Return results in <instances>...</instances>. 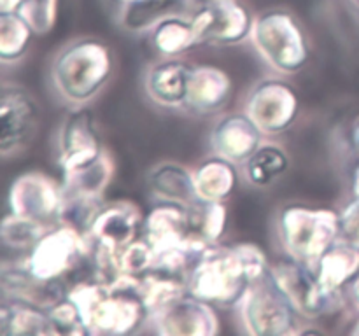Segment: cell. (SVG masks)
<instances>
[{
  "label": "cell",
  "instance_id": "cell-1",
  "mask_svg": "<svg viewBox=\"0 0 359 336\" xmlns=\"http://www.w3.org/2000/svg\"><path fill=\"white\" fill-rule=\"evenodd\" d=\"M67 298L79 310L88 335H132L149 322L139 290V276L83 280L70 287Z\"/></svg>",
  "mask_w": 359,
  "mask_h": 336
},
{
  "label": "cell",
  "instance_id": "cell-2",
  "mask_svg": "<svg viewBox=\"0 0 359 336\" xmlns=\"http://www.w3.org/2000/svg\"><path fill=\"white\" fill-rule=\"evenodd\" d=\"M270 270L265 252L255 244L207 247L188 279L189 293L203 301L219 307L241 303L252 282Z\"/></svg>",
  "mask_w": 359,
  "mask_h": 336
},
{
  "label": "cell",
  "instance_id": "cell-3",
  "mask_svg": "<svg viewBox=\"0 0 359 336\" xmlns=\"http://www.w3.org/2000/svg\"><path fill=\"white\" fill-rule=\"evenodd\" d=\"M112 76V55L98 38H76L55 55L49 77L56 94L70 105H86Z\"/></svg>",
  "mask_w": 359,
  "mask_h": 336
},
{
  "label": "cell",
  "instance_id": "cell-4",
  "mask_svg": "<svg viewBox=\"0 0 359 336\" xmlns=\"http://www.w3.org/2000/svg\"><path fill=\"white\" fill-rule=\"evenodd\" d=\"M277 231L287 255L316 266L340 240L339 214L330 209L290 205L280 210Z\"/></svg>",
  "mask_w": 359,
  "mask_h": 336
},
{
  "label": "cell",
  "instance_id": "cell-5",
  "mask_svg": "<svg viewBox=\"0 0 359 336\" xmlns=\"http://www.w3.org/2000/svg\"><path fill=\"white\" fill-rule=\"evenodd\" d=\"M251 42L263 59L280 74H297L309 62V38L300 21L283 9L255 16Z\"/></svg>",
  "mask_w": 359,
  "mask_h": 336
},
{
  "label": "cell",
  "instance_id": "cell-6",
  "mask_svg": "<svg viewBox=\"0 0 359 336\" xmlns=\"http://www.w3.org/2000/svg\"><path fill=\"white\" fill-rule=\"evenodd\" d=\"M245 332L255 336L298 335V312L272 273L251 284L238 303Z\"/></svg>",
  "mask_w": 359,
  "mask_h": 336
},
{
  "label": "cell",
  "instance_id": "cell-7",
  "mask_svg": "<svg viewBox=\"0 0 359 336\" xmlns=\"http://www.w3.org/2000/svg\"><path fill=\"white\" fill-rule=\"evenodd\" d=\"M90 254V240L83 231L60 223L49 227L41 240L25 254V262L35 276L62 280Z\"/></svg>",
  "mask_w": 359,
  "mask_h": 336
},
{
  "label": "cell",
  "instance_id": "cell-8",
  "mask_svg": "<svg viewBox=\"0 0 359 336\" xmlns=\"http://www.w3.org/2000/svg\"><path fill=\"white\" fill-rule=\"evenodd\" d=\"M270 273L302 317L319 318L335 312L339 307L340 293L325 289L319 282L316 266L286 254V258L270 265Z\"/></svg>",
  "mask_w": 359,
  "mask_h": 336
},
{
  "label": "cell",
  "instance_id": "cell-9",
  "mask_svg": "<svg viewBox=\"0 0 359 336\" xmlns=\"http://www.w3.org/2000/svg\"><path fill=\"white\" fill-rule=\"evenodd\" d=\"M300 100L290 83L263 79L252 86L245 102V114L263 135L276 136L287 132L298 118Z\"/></svg>",
  "mask_w": 359,
  "mask_h": 336
},
{
  "label": "cell",
  "instance_id": "cell-10",
  "mask_svg": "<svg viewBox=\"0 0 359 336\" xmlns=\"http://www.w3.org/2000/svg\"><path fill=\"white\" fill-rule=\"evenodd\" d=\"M9 209L18 216L30 217L44 226L62 223L65 192L51 177L41 172L20 175L9 188Z\"/></svg>",
  "mask_w": 359,
  "mask_h": 336
},
{
  "label": "cell",
  "instance_id": "cell-11",
  "mask_svg": "<svg viewBox=\"0 0 359 336\" xmlns=\"http://www.w3.org/2000/svg\"><path fill=\"white\" fill-rule=\"evenodd\" d=\"M252 14L241 0H219L195 7L191 23L200 44L233 46L251 37Z\"/></svg>",
  "mask_w": 359,
  "mask_h": 336
},
{
  "label": "cell",
  "instance_id": "cell-12",
  "mask_svg": "<svg viewBox=\"0 0 359 336\" xmlns=\"http://www.w3.org/2000/svg\"><path fill=\"white\" fill-rule=\"evenodd\" d=\"M0 154L11 158L23 150L35 136L41 121V108L37 100L25 88L6 84L0 97Z\"/></svg>",
  "mask_w": 359,
  "mask_h": 336
},
{
  "label": "cell",
  "instance_id": "cell-13",
  "mask_svg": "<svg viewBox=\"0 0 359 336\" xmlns=\"http://www.w3.org/2000/svg\"><path fill=\"white\" fill-rule=\"evenodd\" d=\"M142 214L132 202H112L100 205L88 226V240L93 247L118 252L142 234Z\"/></svg>",
  "mask_w": 359,
  "mask_h": 336
},
{
  "label": "cell",
  "instance_id": "cell-14",
  "mask_svg": "<svg viewBox=\"0 0 359 336\" xmlns=\"http://www.w3.org/2000/svg\"><path fill=\"white\" fill-rule=\"evenodd\" d=\"M56 142L63 172L90 163L104 150L95 115L86 105H72L60 125Z\"/></svg>",
  "mask_w": 359,
  "mask_h": 336
},
{
  "label": "cell",
  "instance_id": "cell-15",
  "mask_svg": "<svg viewBox=\"0 0 359 336\" xmlns=\"http://www.w3.org/2000/svg\"><path fill=\"white\" fill-rule=\"evenodd\" d=\"M154 332L165 336H212L219 332V318L212 303L188 293L149 321Z\"/></svg>",
  "mask_w": 359,
  "mask_h": 336
},
{
  "label": "cell",
  "instance_id": "cell-16",
  "mask_svg": "<svg viewBox=\"0 0 359 336\" xmlns=\"http://www.w3.org/2000/svg\"><path fill=\"white\" fill-rule=\"evenodd\" d=\"M263 133L252 122L248 114H224L214 122L210 132V147L214 154L231 161L235 164H244L263 144Z\"/></svg>",
  "mask_w": 359,
  "mask_h": 336
},
{
  "label": "cell",
  "instance_id": "cell-17",
  "mask_svg": "<svg viewBox=\"0 0 359 336\" xmlns=\"http://www.w3.org/2000/svg\"><path fill=\"white\" fill-rule=\"evenodd\" d=\"M2 294L11 300L25 301L49 310L65 300L67 293L62 280H44L35 276L28 270L25 259L4 262L2 265Z\"/></svg>",
  "mask_w": 359,
  "mask_h": 336
},
{
  "label": "cell",
  "instance_id": "cell-18",
  "mask_svg": "<svg viewBox=\"0 0 359 336\" xmlns=\"http://www.w3.org/2000/svg\"><path fill=\"white\" fill-rule=\"evenodd\" d=\"M191 70L193 66L181 58H165L151 65L144 80L147 97L161 107L186 105Z\"/></svg>",
  "mask_w": 359,
  "mask_h": 336
},
{
  "label": "cell",
  "instance_id": "cell-19",
  "mask_svg": "<svg viewBox=\"0 0 359 336\" xmlns=\"http://www.w3.org/2000/svg\"><path fill=\"white\" fill-rule=\"evenodd\" d=\"M231 90V79L224 70L210 65L193 66L186 105L198 114H214L228 104Z\"/></svg>",
  "mask_w": 359,
  "mask_h": 336
},
{
  "label": "cell",
  "instance_id": "cell-20",
  "mask_svg": "<svg viewBox=\"0 0 359 336\" xmlns=\"http://www.w3.org/2000/svg\"><path fill=\"white\" fill-rule=\"evenodd\" d=\"M112 177H114V161L104 149L90 163L63 172V192L67 198L100 203Z\"/></svg>",
  "mask_w": 359,
  "mask_h": 336
},
{
  "label": "cell",
  "instance_id": "cell-21",
  "mask_svg": "<svg viewBox=\"0 0 359 336\" xmlns=\"http://www.w3.org/2000/svg\"><path fill=\"white\" fill-rule=\"evenodd\" d=\"M147 188L154 198L165 203L188 206L198 200L195 170L175 161L156 164L147 175Z\"/></svg>",
  "mask_w": 359,
  "mask_h": 336
},
{
  "label": "cell",
  "instance_id": "cell-22",
  "mask_svg": "<svg viewBox=\"0 0 359 336\" xmlns=\"http://www.w3.org/2000/svg\"><path fill=\"white\" fill-rule=\"evenodd\" d=\"M0 335L55 336L58 335V329L49 315V310L4 296L0 307Z\"/></svg>",
  "mask_w": 359,
  "mask_h": 336
},
{
  "label": "cell",
  "instance_id": "cell-23",
  "mask_svg": "<svg viewBox=\"0 0 359 336\" xmlns=\"http://www.w3.org/2000/svg\"><path fill=\"white\" fill-rule=\"evenodd\" d=\"M142 237L153 245L154 251L188 240L189 230L186 206L161 202L144 219Z\"/></svg>",
  "mask_w": 359,
  "mask_h": 336
},
{
  "label": "cell",
  "instance_id": "cell-24",
  "mask_svg": "<svg viewBox=\"0 0 359 336\" xmlns=\"http://www.w3.org/2000/svg\"><path fill=\"white\" fill-rule=\"evenodd\" d=\"M188 7L189 0H128L119 9L118 23L130 34H146L167 18L186 13Z\"/></svg>",
  "mask_w": 359,
  "mask_h": 336
},
{
  "label": "cell",
  "instance_id": "cell-25",
  "mask_svg": "<svg viewBox=\"0 0 359 336\" xmlns=\"http://www.w3.org/2000/svg\"><path fill=\"white\" fill-rule=\"evenodd\" d=\"M139 290L151 321L175 301L186 296L189 293V287L188 280L182 276L170 275L160 270H149L142 276H139Z\"/></svg>",
  "mask_w": 359,
  "mask_h": 336
},
{
  "label": "cell",
  "instance_id": "cell-26",
  "mask_svg": "<svg viewBox=\"0 0 359 336\" xmlns=\"http://www.w3.org/2000/svg\"><path fill=\"white\" fill-rule=\"evenodd\" d=\"M316 272L325 289L340 293L359 273V248L339 240L323 254L316 265Z\"/></svg>",
  "mask_w": 359,
  "mask_h": 336
},
{
  "label": "cell",
  "instance_id": "cell-27",
  "mask_svg": "<svg viewBox=\"0 0 359 336\" xmlns=\"http://www.w3.org/2000/svg\"><path fill=\"white\" fill-rule=\"evenodd\" d=\"M237 164L224 158H207L196 167L195 184L198 198L209 202H224L237 188Z\"/></svg>",
  "mask_w": 359,
  "mask_h": 336
},
{
  "label": "cell",
  "instance_id": "cell-28",
  "mask_svg": "<svg viewBox=\"0 0 359 336\" xmlns=\"http://www.w3.org/2000/svg\"><path fill=\"white\" fill-rule=\"evenodd\" d=\"M151 42L154 49L165 58H179L189 49L198 46L191 23V14H174L161 21L151 31Z\"/></svg>",
  "mask_w": 359,
  "mask_h": 336
},
{
  "label": "cell",
  "instance_id": "cell-29",
  "mask_svg": "<svg viewBox=\"0 0 359 336\" xmlns=\"http://www.w3.org/2000/svg\"><path fill=\"white\" fill-rule=\"evenodd\" d=\"M189 238L205 245H214L224 234L228 223V209L223 202H209L198 198L186 206Z\"/></svg>",
  "mask_w": 359,
  "mask_h": 336
},
{
  "label": "cell",
  "instance_id": "cell-30",
  "mask_svg": "<svg viewBox=\"0 0 359 336\" xmlns=\"http://www.w3.org/2000/svg\"><path fill=\"white\" fill-rule=\"evenodd\" d=\"M290 168V154L277 144H262L244 163V175L256 188H270Z\"/></svg>",
  "mask_w": 359,
  "mask_h": 336
},
{
  "label": "cell",
  "instance_id": "cell-31",
  "mask_svg": "<svg viewBox=\"0 0 359 336\" xmlns=\"http://www.w3.org/2000/svg\"><path fill=\"white\" fill-rule=\"evenodd\" d=\"M34 28L18 13H0V59L14 63L25 56Z\"/></svg>",
  "mask_w": 359,
  "mask_h": 336
},
{
  "label": "cell",
  "instance_id": "cell-32",
  "mask_svg": "<svg viewBox=\"0 0 359 336\" xmlns=\"http://www.w3.org/2000/svg\"><path fill=\"white\" fill-rule=\"evenodd\" d=\"M48 230V226L30 219V217L11 212L4 217L0 237H2V244L6 247L13 248V251L28 252Z\"/></svg>",
  "mask_w": 359,
  "mask_h": 336
},
{
  "label": "cell",
  "instance_id": "cell-33",
  "mask_svg": "<svg viewBox=\"0 0 359 336\" xmlns=\"http://www.w3.org/2000/svg\"><path fill=\"white\" fill-rule=\"evenodd\" d=\"M153 259H154L153 245H151L142 234L112 254V262H114L116 275L142 276L144 273H147L151 268H153Z\"/></svg>",
  "mask_w": 359,
  "mask_h": 336
},
{
  "label": "cell",
  "instance_id": "cell-34",
  "mask_svg": "<svg viewBox=\"0 0 359 336\" xmlns=\"http://www.w3.org/2000/svg\"><path fill=\"white\" fill-rule=\"evenodd\" d=\"M60 0H23L18 14L28 21L37 35H46L55 28Z\"/></svg>",
  "mask_w": 359,
  "mask_h": 336
},
{
  "label": "cell",
  "instance_id": "cell-35",
  "mask_svg": "<svg viewBox=\"0 0 359 336\" xmlns=\"http://www.w3.org/2000/svg\"><path fill=\"white\" fill-rule=\"evenodd\" d=\"M49 315L58 329V335H88L79 310L69 298L49 308Z\"/></svg>",
  "mask_w": 359,
  "mask_h": 336
},
{
  "label": "cell",
  "instance_id": "cell-36",
  "mask_svg": "<svg viewBox=\"0 0 359 336\" xmlns=\"http://www.w3.org/2000/svg\"><path fill=\"white\" fill-rule=\"evenodd\" d=\"M340 240L359 248V196L339 212Z\"/></svg>",
  "mask_w": 359,
  "mask_h": 336
},
{
  "label": "cell",
  "instance_id": "cell-37",
  "mask_svg": "<svg viewBox=\"0 0 359 336\" xmlns=\"http://www.w3.org/2000/svg\"><path fill=\"white\" fill-rule=\"evenodd\" d=\"M23 0H0V13H18Z\"/></svg>",
  "mask_w": 359,
  "mask_h": 336
},
{
  "label": "cell",
  "instance_id": "cell-38",
  "mask_svg": "<svg viewBox=\"0 0 359 336\" xmlns=\"http://www.w3.org/2000/svg\"><path fill=\"white\" fill-rule=\"evenodd\" d=\"M349 284H351V286H349V296H351V300H353V303L359 308V273L356 276H354L353 280H351Z\"/></svg>",
  "mask_w": 359,
  "mask_h": 336
},
{
  "label": "cell",
  "instance_id": "cell-39",
  "mask_svg": "<svg viewBox=\"0 0 359 336\" xmlns=\"http://www.w3.org/2000/svg\"><path fill=\"white\" fill-rule=\"evenodd\" d=\"M212 2H219V0H189V6L195 9V7L205 6V4H212Z\"/></svg>",
  "mask_w": 359,
  "mask_h": 336
},
{
  "label": "cell",
  "instance_id": "cell-40",
  "mask_svg": "<svg viewBox=\"0 0 359 336\" xmlns=\"http://www.w3.org/2000/svg\"><path fill=\"white\" fill-rule=\"evenodd\" d=\"M353 139H354V144H356V147L359 149V121L354 125V130H353Z\"/></svg>",
  "mask_w": 359,
  "mask_h": 336
},
{
  "label": "cell",
  "instance_id": "cell-41",
  "mask_svg": "<svg viewBox=\"0 0 359 336\" xmlns=\"http://www.w3.org/2000/svg\"><path fill=\"white\" fill-rule=\"evenodd\" d=\"M354 195L359 196V168H358L356 175H354Z\"/></svg>",
  "mask_w": 359,
  "mask_h": 336
},
{
  "label": "cell",
  "instance_id": "cell-42",
  "mask_svg": "<svg viewBox=\"0 0 359 336\" xmlns=\"http://www.w3.org/2000/svg\"><path fill=\"white\" fill-rule=\"evenodd\" d=\"M351 2H353L354 6H358V7H359V0H351Z\"/></svg>",
  "mask_w": 359,
  "mask_h": 336
},
{
  "label": "cell",
  "instance_id": "cell-43",
  "mask_svg": "<svg viewBox=\"0 0 359 336\" xmlns=\"http://www.w3.org/2000/svg\"><path fill=\"white\" fill-rule=\"evenodd\" d=\"M121 2H128V0H121Z\"/></svg>",
  "mask_w": 359,
  "mask_h": 336
}]
</instances>
